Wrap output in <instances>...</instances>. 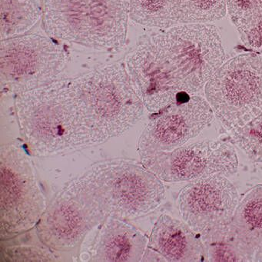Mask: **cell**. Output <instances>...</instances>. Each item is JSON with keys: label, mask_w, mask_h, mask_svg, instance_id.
<instances>
[{"label": "cell", "mask_w": 262, "mask_h": 262, "mask_svg": "<svg viewBox=\"0 0 262 262\" xmlns=\"http://www.w3.org/2000/svg\"><path fill=\"white\" fill-rule=\"evenodd\" d=\"M243 45L251 51L262 52V14L236 27Z\"/></svg>", "instance_id": "cell-23"}, {"label": "cell", "mask_w": 262, "mask_h": 262, "mask_svg": "<svg viewBox=\"0 0 262 262\" xmlns=\"http://www.w3.org/2000/svg\"><path fill=\"white\" fill-rule=\"evenodd\" d=\"M227 13L236 27L262 14V0H225Z\"/></svg>", "instance_id": "cell-21"}, {"label": "cell", "mask_w": 262, "mask_h": 262, "mask_svg": "<svg viewBox=\"0 0 262 262\" xmlns=\"http://www.w3.org/2000/svg\"><path fill=\"white\" fill-rule=\"evenodd\" d=\"M83 176L108 217L123 220L144 217L159 208L165 199L162 181L135 161H102Z\"/></svg>", "instance_id": "cell-4"}, {"label": "cell", "mask_w": 262, "mask_h": 262, "mask_svg": "<svg viewBox=\"0 0 262 262\" xmlns=\"http://www.w3.org/2000/svg\"><path fill=\"white\" fill-rule=\"evenodd\" d=\"M254 261H262V250L255 256Z\"/></svg>", "instance_id": "cell-25"}, {"label": "cell", "mask_w": 262, "mask_h": 262, "mask_svg": "<svg viewBox=\"0 0 262 262\" xmlns=\"http://www.w3.org/2000/svg\"><path fill=\"white\" fill-rule=\"evenodd\" d=\"M237 146L254 162H262V113L231 133Z\"/></svg>", "instance_id": "cell-19"}, {"label": "cell", "mask_w": 262, "mask_h": 262, "mask_svg": "<svg viewBox=\"0 0 262 262\" xmlns=\"http://www.w3.org/2000/svg\"><path fill=\"white\" fill-rule=\"evenodd\" d=\"M227 237L245 261H254L262 250V185L251 188L239 202Z\"/></svg>", "instance_id": "cell-15"}, {"label": "cell", "mask_w": 262, "mask_h": 262, "mask_svg": "<svg viewBox=\"0 0 262 262\" xmlns=\"http://www.w3.org/2000/svg\"><path fill=\"white\" fill-rule=\"evenodd\" d=\"M42 18L39 0H0L1 41L24 36Z\"/></svg>", "instance_id": "cell-16"}, {"label": "cell", "mask_w": 262, "mask_h": 262, "mask_svg": "<svg viewBox=\"0 0 262 262\" xmlns=\"http://www.w3.org/2000/svg\"><path fill=\"white\" fill-rule=\"evenodd\" d=\"M239 202L235 185L226 176L214 174L188 182L177 203L182 221L208 244L228 235Z\"/></svg>", "instance_id": "cell-10"}, {"label": "cell", "mask_w": 262, "mask_h": 262, "mask_svg": "<svg viewBox=\"0 0 262 262\" xmlns=\"http://www.w3.org/2000/svg\"><path fill=\"white\" fill-rule=\"evenodd\" d=\"M77 78L85 103L110 139L140 120L145 108L125 64L99 67Z\"/></svg>", "instance_id": "cell-8"}, {"label": "cell", "mask_w": 262, "mask_h": 262, "mask_svg": "<svg viewBox=\"0 0 262 262\" xmlns=\"http://www.w3.org/2000/svg\"><path fill=\"white\" fill-rule=\"evenodd\" d=\"M142 164L162 182H192L214 174H236L238 157L235 148L223 141L186 143L172 151L141 158Z\"/></svg>", "instance_id": "cell-11"}, {"label": "cell", "mask_w": 262, "mask_h": 262, "mask_svg": "<svg viewBox=\"0 0 262 262\" xmlns=\"http://www.w3.org/2000/svg\"><path fill=\"white\" fill-rule=\"evenodd\" d=\"M214 116L202 96L182 95L174 103L153 113L139 138L138 153L142 158L182 146L210 125Z\"/></svg>", "instance_id": "cell-12"}, {"label": "cell", "mask_w": 262, "mask_h": 262, "mask_svg": "<svg viewBox=\"0 0 262 262\" xmlns=\"http://www.w3.org/2000/svg\"><path fill=\"white\" fill-rule=\"evenodd\" d=\"M148 248L166 261L199 262L206 258L202 237L184 221L162 214L155 223L148 237Z\"/></svg>", "instance_id": "cell-14"}, {"label": "cell", "mask_w": 262, "mask_h": 262, "mask_svg": "<svg viewBox=\"0 0 262 262\" xmlns=\"http://www.w3.org/2000/svg\"><path fill=\"white\" fill-rule=\"evenodd\" d=\"M148 38L177 96L199 93L225 63L220 33L212 24H180Z\"/></svg>", "instance_id": "cell-2"}, {"label": "cell", "mask_w": 262, "mask_h": 262, "mask_svg": "<svg viewBox=\"0 0 262 262\" xmlns=\"http://www.w3.org/2000/svg\"><path fill=\"white\" fill-rule=\"evenodd\" d=\"M1 260L3 261H56V257L51 249L46 246L1 244Z\"/></svg>", "instance_id": "cell-20"}, {"label": "cell", "mask_w": 262, "mask_h": 262, "mask_svg": "<svg viewBox=\"0 0 262 262\" xmlns=\"http://www.w3.org/2000/svg\"><path fill=\"white\" fill-rule=\"evenodd\" d=\"M132 20L153 28L180 25V0H128Z\"/></svg>", "instance_id": "cell-17"}, {"label": "cell", "mask_w": 262, "mask_h": 262, "mask_svg": "<svg viewBox=\"0 0 262 262\" xmlns=\"http://www.w3.org/2000/svg\"><path fill=\"white\" fill-rule=\"evenodd\" d=\"M180 24H212L225 17V0H180Z\"/></svg>", "instance_id": "cell-18"}, {"label": "cell", "mask_w": 262, "mask_h": 262, "mask_svg": "<svg viewBox=\"0 0 262 262\" xmlns=\"http://www.w3.org/2000/svg\"><path fill=\"white\" fill-rule=\"evenodd\" d=\"M42 22L50 37L97 49L125 45L128 0H42Z\"/></svg>", "instance_id": "cell-3"}, {"label": "cell", "mask_w": 262, "mask_h": 262, "mask_svg": "<svg viewBox=\"0 0 262 262\" xmlns=\"http://www.w3.org/2000/svg\"><path fill=\"white\" fill-rule=\"evenodd\" d=\"M142 261H166L162 255L147 247Z\"/></svg>", "instance_id": "cell-24"}, {"label": "cell", "mask_w": 262, "mask_h": 262, "mask_svg": "<svg viewBox=\"0 0 262 262\" xmlns=\"http://www.w3.org/2000/svg\"><path fill=\"white\" fill-rule=\"evenodd\" d=\"M67 52L51 37L28 34L1 41L2 92L19 94L55 81L67 65Z\"/></svg>", "instance_id": "cell-9"}, {"label": "cell", "mask_w": 262, "mask_h": 262, "mask_svg": "<svg viewBox=\"0 0 262 262\" xmlns=\"http://www.w3.org/2000/svg\"><path fill=\"white\" fill-rule=\"evenodd\" d=\"M15 110L30 156L46 157L110 139L85 103L77 77L19 93Z\"/></svg>", "instance_id": "cell-1"}, {"label": "cell", "mask_w": 262, "mask_h": 262, "mask_svg": "<svg viewBox=\"0 0 262 262\" xmlns=\"http://www.w3.org/2000/svg\"><path fill=\"white\" fill-rule=\"evenodd\" d=\"M208 261H245L237 247L228 237L205 244Z\"/></svg>", "instance_id": "cell-22"}, {"label": "cell", "mask_w": 262, "mask_h": 262, "mask_svg": "<svg viewBox=\"0 0 262 262\" xmlns=\"http://www.w3.org/2000/svg\"><path fill=\"white\" fill-rule=\"evenodd\" d=\"M28 155L14 144L0 148L1 240L13 238L36 228L47 208Z\"/></svg>", "instance_id": "cell-6"}, {"label": "cell", "mask_w": 262, "mask_h": 262, "mask_svg": "<svg viewBox=\"0 0 262 262\" xmlns=\"http://www.w3.org/2000/svg\"><path fill=\"white\" fill-rule=\"evenodd\" d=\"M148 238L123 219L108 216L101 223L90 252V261H142Z\"/></svg>", "instance_id": "cell-13"}, {"label": "cell", "mask_w": 262, "mask_h": 262, "mask_svg": "<svg viewBox=\"0 0 262 262\" xmlns=\"http://www.w3.org/2000/svg\"><path fill=\"white\" fill-rule=\"evenodd\" d=\"M205 93L225 129H240L262 113V57L245 53L227 61L208 81Z\"/></svg>", "instance_id": "cell-5"}, {"label": "cell", "mask_w": 262, "mask_h": 262, "mask_svg": "<svg viewBox=\"0 0 262 262\" xmlns=\"http://www.w3.org/2000/svg\"><path fill=\"white\" fill-rule=\"evenodd\" d=\"M108 217L85 176L66 185L51 202L36 226L38 238L53 251L78 249L93 228Z\"/></svg>", "instance_id": "cell-7"}]
</instances>
